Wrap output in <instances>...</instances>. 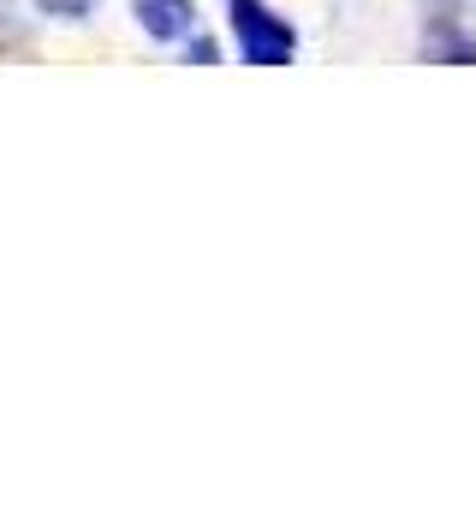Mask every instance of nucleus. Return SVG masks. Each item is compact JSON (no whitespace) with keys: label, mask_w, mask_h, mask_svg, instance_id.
<instances>
[{"label":"nucleus","mask_w":476,"mask_h":512,"mask_svg":"<svg viewBox=\"0 0 476 512\" xmlns=\"http://www.w3.org/2000/svg\"><path fill=\"white\" fill-rule=\"evenodd\" d=\"M233 42L256 66H286L298 54V30L268 6V0H233Z\"/></svg>","instance_id":"nucleus-1"},{"label":"nucleus","mask_w":476,"mask_h":512,"mask_svg":"<svg viewBox=\"0 0 476 512\" xmlns=\"http://www.w3.org/2000/svg\"><path fill=\"white\" fill-rule=\"evenodd\" d=\"M131 12H137V30L155 36V42H179L197 24V6L191 0H131Z\"/></svg>","instance_id":"nucleus-2"},{"label":"nucleus","mask_w":476,"mask_h":512,"mask_svg":"<svg viewBox=\"0 0 476 512\" xmlns=\"http://www.w3.org/2000/svg\"><path fill=\"white\" fill-rule=\"evenodd\" d=\"M42 12H54V18H90L102 0H36Z\"/></svg>","instance_id":"nucleus-3"}]
</instances>
